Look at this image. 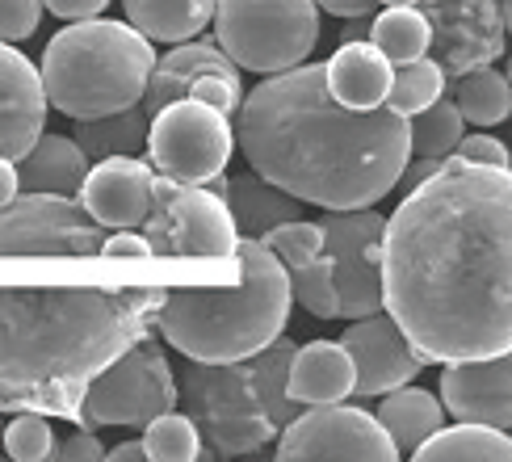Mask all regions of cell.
<instances>
[{"label":"cell","mask_w":512,"mask_h":462,"mask_svg":"<svg viewBox=\"0 0 512 462\" xmlns=\"http://www.w3.org/2000/svg\"><path fill=\"white\" fill-rule=\"evenodd\" d=\"M47 122V93L38 68L13 42H0V156L17 160L42 135Z\"/></svg>","instance_id":"cell-18"},{"label":"cell","mask_w":512,"mask_h":462,"mask_svg":"<svg viewBox=\"0 0 512 462\" xmlns=\"http://www.w3.org/2000/svg\"><path fill=\"white\" fill-rule=\"evenodd\" d=\"M13 168H17V194H63V198H76L84 173H89V156L80 152L76 139L42 131L26 147V156L13 160Z\"/></svg>","instance_id":"cell-21"},{"label":"cell","mask_w":512,"mask_h":462,"mask_svg":"<svg viewBox=\"0 0 512 462\" xmlns=\"http://www.w3.org/2000/svg\"><path fill=\"white\" fill-rule=\"evenodd\" d=\"M315 9H328L332 17H370L378 0H315Z\"/></svg>","instance_id":"cell-40"},{"label":"cell","mask_w":512,"mask_h":462,"mask_svg":"<svg viewBox=\"0 0 512 462\" xmlns=\"http://www.w3.org/2000/svg\"><path fill=\"white\" fill-rule=\"evenodd\" d=\"M236 286H173L164 290L152 324L189 362H236L265 349L290 320V273L256 240H236Z\"/></svg>","instance_id":"cell-4"},{"label":"cell","mask_w":512,"mask_h":462,"mask_svg":"<svg viewBox=\"0 0 512 462\" xmlns=\"http://www.w3.org/2000/svg\"><path fill=\"white\" fill-rule=\"evenodd\" d=\"M462 122H475V126H496L508 118L512 110V89H508V76L496 72L492 63H483V68H471L454 76V97Z\"/></svg>","instance_id":"cell-27"},{"label":"cell","mask_w":512,"mask_h":462,"mask_svg":"<svg viewBox=\"0 0 512 462\" xmlns=\"http://www.w3.org/2000/svg\"><path fill=\"white\" fill-rule=\"evenodd\" d=\"M412 458L441 462V458H475V462H504L512 458L508 429L479 425V420H462V425H441L416 446Z\"/></svg>","instance_id":"cell-24"},{"label":"cell","mask_w":512,"mask_h":462,"mask_svg":"<svg viewBox=\"0 0 512 462\" xmlns=\"http://www.w3.org/2000/svg\"><path fill=\"white\" fill-rule=\"evenodd\" d=\"M84 156H135L147 143V110L131 105V110H114L101 118H76V135Z\"/></svg>","instance_id":"cell-26"},{"label":"cell","mask_w":512,"mask_h":462,"mask_svg":"<svg viewBox=\"0 0 512 462\" xmlns=\"http://www.w3.org/2000/svg\"><path fill=\"white\" fill-rule=\"evenodd\" d=\"M101 261H152V244L143 240L139 227L114 231V236L101 240Z\"/></svg>","instance_id":"cell-37"},{"label":"cell","mask_w":512,"mask_h":462,"mask_svg":"<svg viewBox=\"0 0 512 462\" xmlns=\"http://www.w3.org/2000/svg\"><path fill=\"white\" fill-rule=\"evenodd\" d=\"M462 114H458V105L450 97H437L429 101L424 110H416L408 118V160H424V156H450L458 139H462Z\"/></svg>","instance_id":"cell-28"},{"label":"cell","mask_w":512,"mask_h":462,"mask_svg":"<svg viewBox=\"0 0 512 462\" xmlns=\"http://www.w3.org/2000/svg\"><path fill=\"white\" fill-rule=\"evenodd\" d=\"M286 391L294 404H340L353 395V357L340 341H311L294 349L286 366Z\"/></svg>","instance_id":"cell-20"},{"label":"cell","mask_w":512,"mask_h":462,"mask_svg":"<svg viewBox=\"0 0 512 462\" xmlns=\"http://www.w3.org/2000/svg\"><path fill=\"white\" fill-rule=\"evenodd\" d=\"M147 164L160 177L206 185L227 173V160L236 156V131L231 118L198 97L168 101L147 118Z\"/></svg>","instance_id":"cell-10"},{"label":"cell","mask_w":512,"mask_h":462,"mask_svg":"<svg viewBox=\"0 0 512 462\" xmlns=\"http://www.w3.org/2000/svg\"><path fill=\"white\" fill-rule=\"evenodd\" d=\"M0 446H5L9 458H21V462L51 458V446H55L51 420L42 416V412H17L13 425L0 429Z\"/></svg>","instance_id":"cell-34"},{"label":"cell","mask_w":512,"mask_h":462,"mask_svg":"<svg viewBox=\"0 0 512 462\" xmlns=\"http://www.w3.org/2000/svg\"><path fill=\"white\" fill-rule=\"evenodd\" d=\"M261 244H265L286 269H294V265H307V261L319 257V248H324V231H319V223L290 219V223L269 227L265 236H261Z\"/></svg>","instance_id":"cell-33"},{"label":"cell","mask_w":512,"mask_h":462,"mask_svg":"<svg viewBox=\"0 0 512 462\" xmlns=\"http://www.w3.org/2000/svg\"><path fill=\"white\" fill-rule=\"evenodd\" d=\"M445 93V72L429 55H420L412 63H399L391 72V89H387V110H395L399 118H412L416 110H424L429 101H437Z\"/></svg>","instance_id":"cell-30"},{"label":"cell","mask_w":512,"mask_h":462,"mask_svg":"<svg viewBox=\"0 0 512 462\" xmlns=\"http://www.w3.org/2000/svg\"><path fill=\"white\" fill-rule=\"evenodd\" d=\"M378 425L382 433L391 437V446L395 454H416V446L424 437H429L433 429L445 425V408H441V399H433L429 391H420V387H395L382 395V408H378Z\"/></svg>","instance_id":"cell-23"},{"label":"cell","mask_w":512,"mask_h":462,"mask_svg":"<svg viewBox=\"0 0 512 462\" xmlns=\"http://www.w3.org/2000/svg\"><path fill=\"white\" fill-rule=\"evenodd\" d=\"M391 72H395V63L366 38H349L345 47L324 63L332 97L340 105H349V110H374V105L387 101Z\"/></svg>","instance_id":"cell-19"},{"label":"cell","mask_w":512,"mask_h":462,"mask_svg":"<svg viewBox=\"0 0 512 462\" xmlns=\"http://www.w3.org/2000/svg\"><path fill=\"white\" fill-rule=\"evenodd\" d=\"M441 408L458 420L479 425H512V362L508 353L471 357V362H445L441 374Z\"/></svg>","instance_id":"cell-17"},{"label":"cell","mask_w":512,"mask_h":462,"mask_svg":"<svg viewBox=\"0 0 512 462\" xmlns=\"http://www.w3.org/2000/svg\"><path fill=\"white\" fill-rule=\"evenodd\" d=\"M152 177H156V168L147 160L105 156V160L89 164L76 198L105 231H126V227H139L143 215H147V202H152Z\"/></svg>","instance_id":"cell-16"},{"label":"cell","mask_w":512,"mask_h":462,"mask_svg":"<svg viewBox=\"0 0 512 462\" xmlns=\"http://www.w3.org/2000/svg\"><path fill=\"white\" fill-rule=\"evenodd\" d=\"M110 458L114 462H135V458H147V450H143V441H122V446L110 450Z\"/></svg>","instance_id":"cell-42"},{"label":"cell","mask_w":512,"mask_h":462,"mask_svg":"<svg viewBox=\"0 0 512 462\" xmlns=\"http://www.w3.org/2000/svg\"><path fill=\"white\" fill-rule=\"evenodd\" d=\"M105 227L63 194H13L0 206V261H97Z\"/></svg>","instance_id":"cell-11"},{"label":"cell","mask_w":512,"mask_h":462,"mask_svg":"<svg viewBox=\"0 0 512 462\" xmlns=\"http://www.w3.org/2000/svg\"><path fill=\"white\" fill-rule=\"evenodd\" d=\"M51 458H105V446L97 441L93 429H80L76 437L59 441V446H51Z\"/></svg>","instance_id":"cell-38"},{"label":"cell","mask_w":512,"mask_h":462,"mask_svg":"<svg viewBox=\"0 0 512 462\" xmlns=\"http://www.w3.org/2000/svg\"><path fill=\"white\" fill-rule=\"evenodd\" d=\"M215 194L227 202V210H231V219H236V231L240 236H256L261 240L269 227H277V223H290V219H303L298 215V198H290L286 189H277V185H269L265 177H215V181H206Z\"/></svg>","instance_id":"cell-22"},{"label":"cell","mask_w":512,"mask_h":462,"mask_svg":"<svg viewBox=\"0 0 512 462\" xmlns=\"http://www.w3.org/2000/svg\"><path fill=\"white\" fill-rule=\"evenodd\" d=\"M382 307L429 362L512 353V177L445 156L382 227Z\"/></svg>","instance_id":"cell-1"},{"label":"cell","mask_w":512,"mask_h":462,"mask_svg":"<svg viewBox=\"0 0 512 462\" xmlns=\"http://www.w3.org/2000/svg\"><path fill=\"white\" fill-rule=\"evenodd\" d=\"M378 5H416V0H378Z\"/></svg>","instance_id":"cell-43"},{"label":"cell","mask_w":512,"mask_h":462,"mask_svg":"<svg viewBox=\"0 0 512 462\" xmlns=\"http://www.w3.org/2000/svg\"><path fill=\"white\" fill-rule=\"evenodd\" d=\"M168 408H177V374L156 336L143 332L131 349L89 378L68 416L80 429H143Z\"/></svg>","instance_id":"cell-8"},{"label":"cell","mask_w":512,"mask_h":462,"mask_svg":"<svg viewBox=\"0 0 512 462\" xmlns=\"http://www.w3.org/2000/svg\"><path fill=\"white\" fill-rule=\"evenodd\" d=\"M164 286H0V412L68 416L143 332Z\"/></svg>","instance_id":"cell-3"},{"label":"cell","mask_w":512,"mask_h":462,"mask_svg":"<svg viewBox=\"0 0 512 462\" xmlns=\"http://www.w3.org/2000/svg\"><path fill=\"white\" fill-rule=\"evenodd\" d=\"M450 156L466 160V164H492V168H508V147L492 135H462Z\"/></svg>","instance_id":"cell-36"},{"label":"cell","mask_w":512,"mask_h":462,"mask_svg":"<svg viewBox=\"0 0 512 462\" xmlns=\"http://www.w3.org/2000/svg\"><path fill=\"white\" fill-rule=\"evenodd\" d=\"M277 441V458H374V462H391L399 458L391 437L382 433L378 416L366 408H349L340 404H311L307 412H294Z\"/></svg>","instance_id":"cell-14"},{"label":"cell","mask_w":512,"mask_h":462,"mask_svg":"<svg viewBox=\"0 0 512 462\" xmlns=\"http://www.w3.org/2000/svg\"><path fill=\"white\" fill-rule=\"evenodd\" d=\"M286 273H290V299L303 303L311 315H319V320H332L336 315V294H332V265L324 257V248H319L315 261L294 265Z\"/></svg>","instance_id":"cell-32"},{"label":"cell","mask_w":512,"mask_h":462,"mask_svg":"<svg viewBox=\"0 0 512 462\" xmlns=\"http://www.w3.org/2000/svg\"><path fill=\"white\" fill-rule=\"evenodd\" d=\"M143 450L147 458H168V462H189V458H206L202 433L189 416L181 412H160L143 425Z\"/></svg>","instance_id":"cell-31"},{"label":"cell","mask_w":512,"mask_h":462,"mask_svg":"<svg viewBox=\"0 0 512 462\" xmlns=\"http://www.w3.org/2000/svg\"><path fill=\"white\" fill-rule=\"evenodd\" d=\"M110 0H42V9H51L63 21H80V17H97Z\"/></svg>","instance_id":"cell-39"},{"label":"cell","mask_w":512,"mask_h":462,"mask_svg":"<svg viewBox=\"0 0 512 462\" xmlns=\"http://www.w3.org/2000/svg\"><path fill=\"white\" fill-rule=\"evenodd\" d=\"M416 9L429 21V51L424 55L445 72V80L504 55L508 13L496 0H416Z\"/></svg>","instance_id":"cell-13"},{"label":"cell","mask_w":512,"mask_h":462,"mask_svg":"<svg viewBox=\"0 0 512 462\" xmlns=\"http://www.w3.org/2000/svg\"><path fill=\"white\" fill-rule=\"evenodd\" d=\"M139 231L160 261H236V219H231L227 202L206 185L156 173Z\"/></svg>","instance_id":"cell-9"},{"label":"cell","mask_w":512,"mask_h":462,"mask_svg":"<svg viewBox=\"0 0 512 462\" xmlns=\"http://www.w3.org/2000/svg\"><path fill=\"white\" fill-rule=\"evenodd\" d=\"M340 345L353 357V395H387L424 370V357L412 349V341L387 311L353 320Z\"/></svg>","instance_id":"cell-15"},{"label":"cell","mask_w":512,"mask_h":462,"mask_svg":"<svg viewBox=\"0 0 512 462\" xmlns=\"http://www.w3.org/2000/svg\"><path fill=\"white\" fill-rule=\"evenodd\" d=\"M294 357V341L273 336L265 349H256L236 362H189L181 370L177 399H185L189 420L202 433L206 454L240 458L265 450L294 416V399L286 391V366Z\"/></svg>","instance_id":"cell-5"},{"label":"cell","mask_w":512,"mask_h":462,"mask_svg":"<svg viewBox=\"0 0 512 462\" xmlns=\"http://www.w3.org/2000/svg\"><path fill=\"white\" fill-rule=\"evenodd\" d=\"M126 21L152 42H185L215 13V0H122Z\"/></svg>","instance_id":"cell-25"},{"label":"cell","mask_w":512,"mask_h":462,"mask_svg":"<svg viewBox=\"0 0 512 462\" xmlns=\"http://www.w3.org/2000/svg\"><path fill=\"white\" fill-rule=\"evenodd\" d=\"M370 34H374L370 42L395 63V68L429 51V21L420 17L416 5H387V13L374 17Z\"/></svg>","instance_id":"cell-29"},{"label":"cell","mask_w":512,"mask_h":462,"mask_svg":"<svg viewBox=\"0 0 512 462\" xmlns=\"http://www.w3.org/2000/svg\"><path fill=\"white\" fill-rule=\"evenodd\" d=\"M382 227L387 219L374 206L328 210L319 219L324 257L332 265L336 320H361L382 311Z\"/></svg>","instance_id":"cell-12"},{"label":"cell","mask_w":512,"mask_h":462,"mask_svg":"<svg viewBox=\"0 0 512 462\" xmlns=\"http://www.w3.org/2000/svg\"><path fill=\"white\" fill-rule=\"evenodd\" d=\"M152 63V38H143L131 21L80 17L47 42L38 80L47 105H55L59 114L101 118L139 105Z\"/></svg>","instance_id":"cell-6"},{"label":"cell","mask_w":512,"mask_h":462,"mask_svg":"<svg viewBox=\"0 0 512 462\" xmlns=\"http://www.w3.org/2000/svg\"><path fill=\"white\" fill-rule=\"evenodd\" d=\"M215 42L240 72L298 68L319 42L315 0H215Z\"/></svg>","instance_id":"cell-7"},{"label":"cell","mask_w":512,"mask_h":462,"mask_svg":"<svg viewBox=\"0 0 512 462\" xmlns=\"http://www.w3.org/2000/svg\"><path fill=\"white\" fill-rule=\"evenodd\" d=\"M236 114V143L252 173L324 210L382 202L408 164V118L387 105H340L328 89L324 63L273 72L240 101Z\"/></svg>","instance_id":"cell-2"},{"label":"cell","mask_w":512,"mask_h":462,"mask_svg":"<svg viewBox=\"0 0 512 462\" xmlns=\"http://www.w3.org/2000/svg\"><path fill=\"white\" fill-rule=\"evenodd\" d=\"M13 194H17V168H13V160L0 156V206H5Z\"/></svg>","instance_id":"cell-41"},{"label":"cell","mask_w":512,"mask_h":462,"mask_svg":"<svg viewBox=\"0 0 512 462\" xmlns=\"http://www.w3.org/2000/svg\"><path fill=\"white\" fill-rule=\"evenodd\" d=\"M42 0H0V42H21L38 30Z\"/></svg>","instance_id":"cell-35"}]
</instances>
